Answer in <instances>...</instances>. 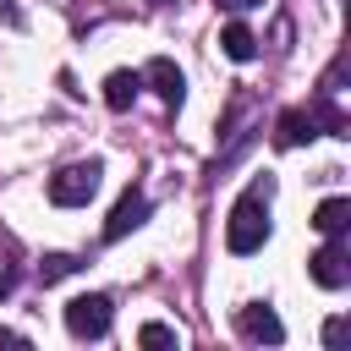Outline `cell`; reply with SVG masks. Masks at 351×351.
Wrapping results in <instances>:
<instances>
[{
  "label": "cell",
  "mask_w": 351,
  "mask_h": 351,
  "mask_svg": "<svg viewBox=\"0 0 351 351\" xmlns=\"http://www.w3.org/2000/svg\"><path fill=\"white\" fill-rule=\"evenodd\" d=\"M269 197H274V181H269V176H258V181L230 203L225 247H230L236 258H247V252H258V247L269 241Z\"/></svg>",
  "instance_id": "6da1fadb"
},
{
  "label": "cell",
  "mask_w": 351,
  "mask_h": 351,
  "mask_svg": "<svg viewBox=\"0 0 351 351\" xmlns=\"http://www.w3.org/2000/svg\"><path fill=\"white\" fill-rule=\"evenodd\" d=\"M99 176H104V165H99V159H77V165L55 170V176H49V203H60V208L88 203V197L99 192Z\"/></svg>",
  "instance_id": "7a4b0ae2"
},
{
  "label": "cell",
  "mask_w": 351,
  "mask_h": 351,
  "mask_svg": "<svg viewBox=\"0 0 351 351\" xmlns=\"http://www.w3.org/2000/svg\"><path fill=\"white\" fill-rule=\"evenodd\" d=\"M110 318H115V307H110V296H99V291L66 302V329H71L77 340H104V335H110Z\"/></svg>",
  "instance_id": "3957f363"
},
{
  "label": "cell",
  "mask_w": 351,
  "mask_h": 351,
  "mask_svg": "<svg viewBox=\"0 0 351 351\" xmlns=\"http://www.w3.org/2000/svg\"><path fill=\"white\" fill-rule=\"evenodd\" d=\"M307 274L324 285V291H340L351 285V252H346V236H329L313 258H307Z\"/></svg>",
  "instance_id": "277c9868"
},
{
  "label": "cell",
  "mask_w": 351,
  "mask_h": 351,
  "mask_svg": "<svg viewBox=\"0 0 351 351\" xmlns=\"http://www.w3.org/2000/svg\"><path fill=\"white\" fill-rule=\"evenodd\" d=\"M236 329H241L252 346H280V340H285V324L274 318L269 302H241V307H236Z\"/></svg>",
  "instance_id": "5b68a950"
},
{
  "label": "cell",
  "mask_w": 351,
  "mask_h": 351,
  "mask_svg": "<svg viewBox=\"0 0 351 351\" xmlns=\"http://www.w3.org/2000/svg\"><path fill=\"white\" fill-rule=\"evenodd\" d=\"M143 219H148V197H143L137 186H126V192L115 197L110 219H104V241H121V236H132V230H137Z\"/></svg>",
  "instance_id": "8992f818"
},
{
  "label": "cell",
  "mask_w": 351,
  "mask_h": 351,
  "mask_svg": "<svg viewBox=\"0 0 351 351\" xmlns=\"http://www.w3.org/2000/svg\"><path fill=\"white\" fill-rule=\"evenodd\" d=\"M143 82H148V88H154V93H159L170 110L186 99V77H181V66H176L170 55H154V60L143 66Z\"/></svg>",
  "instance_id": "52a82bcc"
},
{
  "label": "cell",
  "mask_w": 351,
  "mask_h": 351,
  "mask_svg": "<svg viewBox=\"0 0 351 351\" xmlns=\"http://www.w3.org/2000/svg\"><path fill=\"white\" fill-rule=\"evenodd\" d=\"M313 132H318V126H313L307 110H285V115L274 121V148H302Z\"/></svg>",
  "instance_id": "ba28073f"
},
{
  "label": "cell",
  "mask_w": 351,
  "mask_h": 351,
  "mask_svg": "<svg viewBox=\"0 0 351 351\" xmlns=\"http://www.w3.org/2000/svg\"><path fill=\"white\" fill-rule=\"evenodd\" d=\"M137 93H143V71H110L104 77V104L110 110H132Z\"/></svg>",
  "instance_id": "9c48e42d"
},
{
  "label": "cell",
  "mask_w": 351,
  "mask_h": 351,
  "mask_svg": "<svg viewBox=\"0 0 351 351\" xmlns=\"http://www.w3.org/2000/svg\"><path fill=\"white\" fill-rule=\"evenodd\" d=\"M219 49H225L230 60H252V55H258V33H252L247 22H225V27H219Z\"/></svg>",
  "instance_id": "30bf717a"
},
{
  "label": "cell",
  "mask_w": 351,
  "mask_h": 351,
  "mask_svg": "<svg viewBox=\"0 0 351 351\" xmlns=\"http://www.w3.org/2000/svg\"><path fill=\"white\" fill-rule=\"evenodd\" d=\"M313 225H318L324 236H346V225H351V197H324V203L313 208Z\"/></svg>",
  "instance_id": "8fae6325"
},
{
  "label": "cell",
  "mask_w": 351,
  "mask_h": 351,
  "mask_svg": "<svg viewBox=\"0 0 351 351\" xmlns=\"http://www.w3.org/2000/svg\"><path fill=\"white\" fill-rule=\"evenodd\" d=\"M71 269H77V258H71V252H49V258L38 263V280H44V285H55V280H66Z\"/></svg>",
  "instance_id": "7c38bea8"
},
{
  "label": "cell",
  "mask_w": 351,
  "mask_h": 351,
  "mask_svg": "<svg viewBox=\"0 0 351 351\" xmlns=\"http://www.w3.org/2000/svg\"><path fill=\"white\" fill-rule=\"evenodd\" d=\"M137 346H181V335L170 324H143L137 329Z\"/></svg>",
  "instance_id": "4fadbf2b"
},
{
  "label": "cell",
  "mask_w": 351,
  "mask_h": 351,
  "mask_svg": "<svg viewBox=\"0 0 351 351\" xmlns=\"http://www.w3.org/2000/svg\"><path fill=\"white\" fill-rule=\"evenodd\" d=\"M340 335H346V318H329L324 324V346H340Z\"/></svg>",
  "instance_id": "5bb4252c"
},
{
  "label": "cell",
  "mask_w": 351,
  "mask_h": 351,
  "mask_svg": "<svg viewBox=\"0 0 351 351\" xmlns=\"http://www.w3.org/2000/svg\"><path fill=\"white\" fill-rule=\"evenodd\" d=\"M11 291H16V269H11V263H0V302H5Z\"/></svg>",
  "instance_id": "9a60e30c"
},
{
  "label": "cell",
  "mask_w": 351,
  "mask_h": 351,
  "mask_svg": "<svg viewBox=\"0 0 351 351\" xmlns=\"http://www.w3.org/2000/svg\"><path fill=\"white\" fill-rule=\"evenodd\" d=\"M214 5H225V11H252V5H263V0H214Z\"/></svg>",
  "instance_id": "2e32d148"
},
{
  "label": "cell",
  "mask_w": 351,
  "mask_h": 351,
  "mask_svg": "<svg viewBox=\"0 0 351 351\" xmlns=\"http://www.w3.org/2000/svg\"><path fill=\"white\" fill-rule=\"evenodd\" d=\"M0 346H27V335H16V329H0Z\"/></svg>",
  "instance_id": "e0dca14e"
},
{
  "label": "cell",
  "mask_w": 351,
  "mask_h": 351,
  "mask_svg": "<svg viewBox=\"0 0 351 351\" xmlns=\"http://www.w3.org/2000/svg\"><path fill=\"white\" fill-rule=\"evenodd\" d=\"M148 5H170V0H148Z\"/></svg>",
  "instance_id": "ac0fdd59"
}]
</instances>
